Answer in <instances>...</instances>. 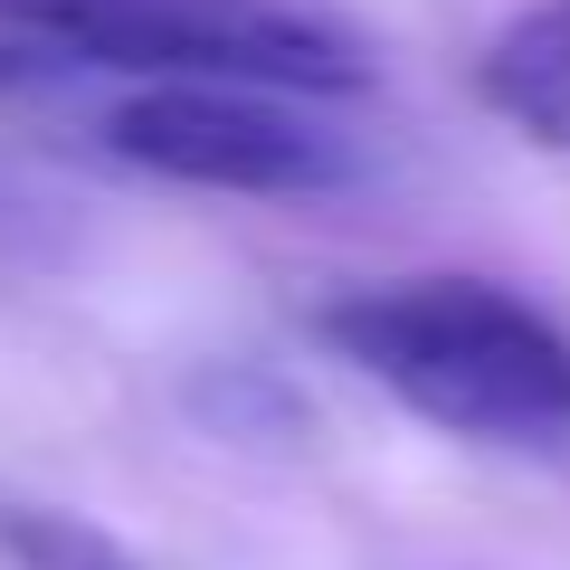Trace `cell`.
<instances>
[{
	"instance_id": "obj_1",
	"label": "cell",
	"mask_w": 570,
	"mask_h": 570,
	"mask_svg": "<svg viewBox=\"0 0 570 570\" xmlns=\"http://www.w3.org/2000/svg\"><path fill=\"white\" fill-rule=\"evenodd\" d=\"M324 343L409 419L475 448L570 438V333L485 276H400L324 305Z\"/></svg>"
},
{
	"instance_id": "obj_2",
	"label": "cell",
	"mask_w": 570,
	"mask_h": 570,
	"mask_svg": "<svg viewBox=\"0 0 570 570\" xmlns=\"http://www.w3.org/2000/svg\"><path fill=\"white\" fill-rule=\"evenodd\" d=\"M0 48L105 77H228L285 96H362L371 39L324 0H0Z\"/></svg>"
},
{
	"instance_id": "obj_3",
	"label": "cell",
	"mask_w": 570,
	"mask_h": 570,
	"mask_svg": "<svg viewBox=\"0 0 570 570\" xmlns=\"http://www.w3.org/2000/svg\"><path fill=\"white\" fill-rule=\"evenodd\" d=\"M105 153L181 190H228V200H305V190L352 181V142L314 115V96L285 86H228V77H163L105 115Z\"/></svg>"
},
{
	"instance_id": "obj_4",
	"label": "cell",
	"mask_w": 570,
	"mask_h": 570,
	"mask_svg": "<svg viewBox=\"0 0 570 570\" xmlns=\"http://www.w3.org/2000/svg\"><path fill=\"white\" fill-rule=\"evenodd\" d=\"M475 96H485L523 142L570 153V0L523 10V20L475 58Z\"/></svg>"
}]
</instances>
